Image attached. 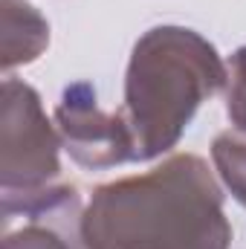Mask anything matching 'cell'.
Returning <instances> with one entry per match:
<instances>
[{"mask_svg":"<svg viewBox=\"0 0 246 249\" xmlns=\"http://www.w3.org/2000/svg\"><path fill=\"white\" fill-rule=\"evenodd\" d=\"M55 127L61 133L64 151L90 171L136 162V148L122 110H102L96 90L87 81L64 87L55 105Z\"/></svg>","mask_w":246,"mask_h":249,"instance_id":"277c9868","label":"cell"},{"mask_svg":"<svg viewBox=\"0 0 246 249\" xmlns=\"http://www.w3.org/2000/svg\"><path fill=\"white\" fill-rule=\"evenodd\" d=\"M61 133L47 119L41 96L20 78H3L0 113V191L3 217H38L75 203L61 183Z\"/></svg>","mask_w":246,"mask_h":249,"instance_id":"3957f363","label":"cell"},{"mask_svg":"<svg viewBox=\"0 0 246 249\" xmlns=\"http://www.w3.org/2000/svg\"><path fill=\"white\" fill-rule=\"evenodd\" d=\"M211 160L220 183L246 209V139L241 133H220L211 142Z\"/></svg>","mask_w":246,"mask_h":249,"instance_id":"52a82bcc","label":"cell"},{"mask_svg":"<svg viewBox=\"0 0 246 249\" xmlns=\"http://www.w3.org/2000/svg\"><path fill=\"white\" fill-rule=\"evenodd\" d=\"M78 249H229L223 188L197 154L99 186L78 217Z\"/></svg>","mask_w":246,"mask_h":249,"instance_id":"6da1fadb","label":"cell"},{"mask_svg":"<svg viewBox=\"0 0 246 249\" xmlns=\"http://www.w3.org/2000/svg\"><path fill=\"white\" fill-rule=\"evenodd\" d=\"M50 44L47 18L26 0H3V72L32 64Z\"/></svg>","mask_w":246,"mask_h":249,"instance_id":"5b68a950","label":"cell"},{"mask_svg":"<svg viewBox=\"0 0 246 249\" xmlns=\"http://www.w3.org/2000/svg\"><path fill=\"white\" fill-rule=\"evenodd\" d=\"M226 116L238 133H246V47L235 50L229 58V84H226Z\"/></svg>","mask_w":246,"mask_h":249,"instance_id":"ba28073f","label":"cell"},{"mask_svg":"<svg viewBox=\"0 0 246 249\" xmlns=\"http://www.w3.org/2000/svg\"><path fill=\"white\" fill-rule=\"evenodd\" d=\"M78 217H81V206L41 214V217H26L20 229L6 232L3 249H78L75 244Z\"/></svg>","mask_w":246,"mask_h":249,"instance_id":"8992f818","label":"cell"},{"mask_svg":"<svg viewBox=\"0 0 246 249\" xmlns=\"http://www.w3.org/2000/svg\"><path fill=\"white\" fill-rule=\"evenodd\" d=\"M229 84V64L200 32L185 26H154L130 53L124 72V105L136 162L177 148L200 105Z\"/></svg>","mask_w":246,"mask_h":249,"instance_id":"7a4b0ae2","label":"cell"}]
</instances>
